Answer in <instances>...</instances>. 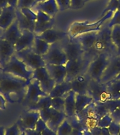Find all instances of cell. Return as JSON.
Here are the masks:
<instances>
[{"instance_id": "7a4b0ae2", "label": "cell", "mask_w": 120, "mask_h": 135, "mask_svg": "<svg viewBox=\"0 0 120 135\" xmlns=\"http://www.w3.org/2000/svg\"><path fill=\"white\" fill-rule=\"evenodd\" d=\"M101 53H107L112 56H117V49L112 40V28L107 26V22L98 31V38L93 50L85 56L93 59Z\"/></svg>"}, {"instance_id": "6f0895ef", "label": "cell", "mask_w": 120, "mask_h": 135, "mask_svg": "<svg viewBox=\"0 0 120 135\" xmlns=\"http://www.w3.org/2000/svg\"><path fill=\"white\" fill-rule=\"evenodd\" d=\"M114 80H120V73L119 74V75L116 77L115 79H114Z\"/></svg>"}, {"instance_id": "f546056e", "label": "cell", "mask_w": 120, "mask_h": 135, "mask_svg": "<svg viewBox=\"0 0 120 135\" xmlns=\"http://www.w3.org/2000/svg\"><path fill=\"white\" fill-rule=\"evenodd\" d=\"M50 45L51 44H48V42H46V41H44L42 39L38 38L35 35V39L34 41L33 45L32 46V49L37 54L43 56L47 53L50 48Z\"/></svg>"}, {"instance_id": "83f0119b", "label": "cell", "mask_w": 120, "mask_h": 135, "mask_svg": "<svg viewBox=\"0 0 120 135\" xmlns=\"http://www.w3.org/2000/svg\"><path fill=\"white\" fill-rule=\"evenodd\" d=\"M72 90V86L70 82L65 81V82L56 84L54 87L48 94V96L51 98L53 97H65V96Z\"/></svg>"}, {"instance_id": "d6986e66", "label": "cell", "mask_w": 120, "mask_h": 135, "mask_svg": "<svg viewBox=\"0 0 120 135\" xmlns=\"http://www.w3.org/2000/svg\"><path fill=\"white\" fill-rule=\"evenodd\" d=\"M36 37L46 41L49 44H52L56 42H61L66 39L68 37V33L61 30L52 27L39 35H36Z\"/></svg>"}, {"instance_id": "f1b7e54d", "label": "cell", "mask_w": 120, "mask_h": 135, "mask_svg": "<svg viewBox=\"0 0 120 135\" xmlns=\"http://www.w3.org/2000/svg\"><path fill=\"white\" fill-rule=\"evenodd\" d=\"M93 102V99L90 96L87 94H78L75 95V115L79 114L81 111L88 106L90 103Z\"/></svg>"}, {"instance_id": "836d02e7", "label": "cell", "mask_w": 120, "mask_h": 135, "mask_svg": "<svg viewBox=\"0 0 120 135\" xmlns=\"http://www.w3.org/2000/svg\"><path fill=\"white\" fill-rule=\"evenodd\" d=\"M35 129L39 131L42 135H57V133L51 129L46 125V122H44L41 118H39V120H38Z\"/></svg>"}, {"instance_id": "d4e9b609", "label": "cell", "mask_w": 120, "mask_h": 135, "mask_svg": "<svg viewBox=\"0 0 120 135\" xmlns=\"http://www.w3.org/2000/svg\"><path fill=\"white\" fill-rule=\"evenodd\" d=\"M32 9L34 11H41L51 17H54L59 11L56 0H46L38 3Z\"/></svg>"}, {"instance_id": "8d00e7d4", "label": "cell", "mask_w": 120, "mask_h": 135, "mask_svg": "<svg viewBox=\"0 0 120 135\" xmlns=\"http://www.w3.org/2000/svg\"><path fill=\"white\" fill-rule=\"evenodd\" d=\"M113 120V118L111 115V114H105V115L102 116L99 118L98 123H97V126L101 127V128H103V127H107V128Z\"/></svg>"}, {"instance_id": "f6af8a7d", "label": "cell", "mask_w": 120, "mask_h": 135, "mask_svg": "<svg viewBox=\"0 0 120 135\" xmlns=\"http://www.w3.org/2000/svg\"><path fill=\"white\" fill-rule=\"evenodd\" d=\"M113 120L117 122H120V105L117 107L111 113Z\"/></svg>"}, {"instance_id": "11a10c76", "label": "cell", "mask_w": 120, "mask_h": 135, "mask_svg": "<svg viewBox=\"0 0 120 135\" xmlns=\"http://www.w3.org/2000/svg\"><path fill=\"white\" fill-rule=\"evenodd\" d=\"M44 1H46V0H35V5L38 3H40V2H44ZM34 5V6H35Z\"/></svg>"}, {"instance_id": "d6a6232c", "label": "cell", "mask_w": 120, "mask_h": 135, "mask_svg": "<svg viewBox=\"0 0 120 135\" xmlns=\"http://www.w3.org/2000/svg\"><path fill=\"white\" fill-rule=\"evenodd\" d=\"M112 40L117 49V56H120V25L112 27Z\"/></svg>"}, {"instance_id": "9f6ffc18", "label": "cell", "mask_w": 120, "mask_h": 135, "mask_svg": "<svg viewBox=\"0 0 120 135\" xmlns=\"http://www.w3.org/2000/svg\"><path fill=\"white\" fill-rule=\"evenodd\" d=\"M2 8H0V14H1V13H2ZM3 32H4L2 31V30H0V37H1V36L2 35V34H3Z\"/></svg>"}, {"instance_id": "1f68e13d", "label": "cell", "mask_w": 120, "mask_h": 135, "mask_svg": "<svg viewBox=\"0 0 120 135\" xmlns=\"http://www.w3.org/2000/svg\"><path fill=\"white\" fill-rule=\"evenodd\" d=\"M51 107V97L48 95L42 97L36 103L29 105V108L27 110H38Z\"/></svg>"}, {"instance_id": "484cf974", "label": "cell", "mask_w": 120, "mask_h": 135, "mask_svg": "<svg viewBox=\"0 0 120 135\" xmlns=\"http://www.w3.org/2000/svg\"><path fill=\"white\" fill-rule=\"evenodd\" d=\"M75 95L73 91H69L65 96V112L67 118H70L75 115Z\"/></svg>"}, {"instance_id": "7c38bea8", "label": "cell", "mask_w": 120, "mask_h": 135, "mask_svg": "<svg viewBox=\"0 0 120 135\" xmlns=\"http://www.w3.org/2000/svg\"><path fill=\"white\" fill-rule=\"evenodd\" d=\"M32 78L37 80L42 91L47 94L51 92V91L56 85V82L50 76L46 66L34 70L33 75Z\"/></svg>"}, {"instance_id": "6da1fadb", "label": "cell", "mask_w": 120, "mask_h": 135, "mask_svg": "<svg viewBox=\"0 0 120 135\" xmlns=\"http://www.w3.org/2000/svg\"><path fill=\"white\" fill-rule=\"evenodd\" d=\"M0 70V94L7 102L20 103L24 100L29 81Z\"/></svg>"}, {"instance_id": "5bb4252c", "label": "cell", "mask_w": 120, "mask_h": 135, "mask_svg": "<svg viewBox=\"0 0 120 135\" xmlns=\"http://www.w3.org/2000/svg\"><path fill=\"white\" fill-rule=\"evenodd\" d=\"M47 95L48 94L42 91L37 80L32 78L27 86V91L24 100L29 103V105H30L36 103L42 97Z\"/></svg>"}, {"instance_id": "2e32d148", "label": "cell", "mask_w": 120, "mask_h": 135, "mask_svg": "<svg viewBox=\"0 0 120 135\" xmlns=\"http://www.w3.org/2000/svg\"><path fill=\"white\" fill-rule=\"evenodd\" d=\"M120 73V56H114L110 59L107 68L103 73L101 78V83L107 82L115 79L117 76Z\"/></svg>"}, {"instance_id": "ba28073f", "label": "cell", "mask_w": 120, "mask_h": 135, "mask_svg": "<svg viewBox=\"0 0 120 135\" xmlns=\"http://www.w3.org/2000/svg\"><path fill=\"white\" fill-rule=\"evenodd\" d=\"M87 95L93 99V102H105L111 100L110 95L105 83L97 82L91 79L87 91Z\"/></svg>"}, {"instance_id": "94428289", "label": "cell", "mask_w": 120, "mask_h": 135, "mask_svg": "<svg viewBox=\"0 0 120 135\" xmlns=\"http://www.w3.org/2000/svg\"><path fill=\"white\" fill-rule=\"evenodd\" d=\"M119 135H120V131H119Z\"/></svg>"}, {"instance_id": "277c9868", "label": "cell", "mask_w": 120, "mask_h": 135, "mask_svg": "<svg viewBox=\"0 0 120 135\" xmlns=\"http://www.w3.org/2000/svg\"><path fill=\"white\" fill-rule=\"evenodd\" d=\"M1 71L24 80H29L32 78L34 70L28 67L14 54L1 68Z\"/></svg>"}, {"instance_id": "ee69618b", "label": "cell", "mask_w": 120, "mask_h": 135, "mask_svg": "<svg viewBox=\"0 0 120 135\" xmlns=\"http://www.w3.org/2000/svg\"><path fill=\"white\" fill-rule=\"evenodd\" d=\"M84 0H71V8L73 9L82 8L84 5Z\"/></svg>"}, {"instance_id": "7dc6e473", "label": "cell", "mask_w": 120, "mask_h": 135, "mask_svg": "<svg viewBox=\"0 0 120 135\" xmlns=\"http://www.w3.org/2000/svg\"><path fill=\"white\" fill-rule=\"evenodd\" d=\"M6 102L7 101L4 98V96L0 94V109L6 110Z\"/></svg>"}, {"instance_id": "f35d334b", "label": "cell", "mask_w": 120, "mask_h": 135, "mask_svg": "<svg viewBox=\"0 0 120 135\" xmlns=\"http://www.w3.org/2000/svg\"><path fill=\"white\" fill-rule=\"evenodd\" d=\"M55 109L53 108L52 107L47 108H44V109L40 110L39 114H40V118L42 119L44 122H47L48 120L50 119V118L52 115V114L53 113Z\"/></svg>"}, {"instance_id": "816d5d0a", "label": "cell", "mask_w": 120, "mask_h": 135, "mask_svg": "<svg viewBox=\"0 0 120 135\" xmlns=\"http://www.w3.org/2000/svg\"><path fill=\"white\" fill-rule=\"evenodd\" d=\"M101 131H102V134L101 135H111V134L109 133V130L107 127H103L101 128Z\"/></svg>"}, {"instance_id": "e575fe53", "label": "cell", "mask_w": 120, "mask_h": 135, "mask_svg": "<svg viewBox=\"0 0 120 135\" xmlns=\"http://www.w3.org/2000/svg\"><path fill=\"white\" fill-rule=\"evenodd\" d=\"M72 132V127L66 118L61 124L57 129V135H71Z\"/></svg>"}, {"instance_id": "f907efd6", "label": "cell", "mask_w": 120, "mask_h": 135, "mask_svg": "<svg viewBox=\"0 0 120 135\" xmlns=\"http://www.w3.org/2000/svg\"><path fill=\"white\" fill-rule=\"evenodd\" d=\"M8 1V5L12 7H14V8H16L17 3H18V0H7Z\"/></svg>"}, {"instance_id": "8992f818", "label": "cell", "mask_w": 120, "mask_h": 135, "mask_svg": "<svg viewBox=\"0 0 120 135\" xmlns=\"http://www.w3.org/2000/svg\"><path fill=\"white\" fill-rule=\"evenodd\" d=\"M92 59L91 58L84 56V57L79 59L68 60L65 64L66 71H67V76L65 81L70 82L79 74L86 73L88 65Z\"/></svg>"}, {"instance_id": "e0dca14e", "label": "cell", "mask_w": 120, "mask_h": 135, "mask_svg": "<svg viewBox=\"0 0 120 135\" xmlns=\"http://www.w3.org/2000/svg\"><path fill=\"white\" fill-rule=\"evenodd\" d=\"M98 31H94L81 34L72 38H74L81 44V46L85 51V55H87L93 50L94 47L98 38Z\"/></svg>"}, {"instance_id": "cb8c5ba5", "label": "cell", "mask_w": 120, "mask_h": 135, "mask_svg": "<svg viewBox=\"0 0 120 135\" xmlns=\"http://www.w3.org/2000/svg\"><path fill=\"white\" fill-rule=\"evenodd\" d=\"M21 35H22V30L19 27L18 22L16 19L14 22L6 30H4L0 37L7 40L8 42L15 45Z\"/></svg>"}, {"instance_id": "52a82bcc", "label": "cell", "mask_w": 120, "mask_h": 135, "mask_svg": "<svg viewBox=\"0 0 120 135\" xmlns=\"http://www.w3.org/2000/svg\"><path fill=\"white\" fill-rule=\"evenodd\" d=\"M46 64L65 65L68 61L67 57L60 42L50 45V48L46 54L43 56Z\"/></svg>"}, {"instance_id": "9a60e30c", "label": "cell", "mask_w": 120, "mask_h": 135, "mask_svg": "<svg viewBox=\"0 0 120 135\" xmlns=\"http://www.w3.org/2000/svg\"><path fill=\"white\" fill-rule=\"evenodd\" d=\"M35 12L37 19L34 30V33L35 35H39L47 30L53 27L55 23L53 17L50 16L41 11H35Z\"/></svg>"}, {"instance_id": "7bdbcfd3", "label": "cell", "mask_w": 120, "mask_h": 135, "mask_svg": "<svg viewBox=\"0 0 120 135\" xmlns=\"http://www.w3.org/2000/svg\"><path fill=\"white\" fill-rule=\"evenodd\" d=\"M107 129L111 135H119L120 131V122H117L113 120Z\"/></svg>"}, {"instance_id": "8fae6325", "label": "cell", "mask_w": 120, "mask_h": 135, "mask_svg": "<svg viewBox=\"0 0 120 135\" xmlns=\"http://www.w3.org/2000/svg\"><path fill=\"white\" fill-rule=\"evenodd\" d=\"M60 43L68 60L79 59L85 56V51L82 46L74 38L69 37L68 36Z\"/></svg>"}, {"instance_id": "30bf717a", "label": "cell", "mask_w": 120, "mask_h": 135, "mask_svg": "<svg viewBox=\"0 0 120 135\" xmlns=\"http://www.w3.org/2000/svg\"><path fill=\"white\" fill-rule=\"evenodd\" d=\"M15 54L32 70H35L41 67H45L46 65L43 57L34 52L32 48L16 51L15 52Z\"/></svg>"}, {"instance_id": "b9f144b4", "label": "cell", "mask_w": 120, "mask_h": 135, "mask_svg": "<svg viewBox=\"0 0 120 135\" xmlns=\"http://www.w3.org/2000/svg\"><path fill=\"white\" fill-rule=\"evenodd\" d=\"M56 2L60 11L71 8V0H56Z\"/></svg>"}, {"instance_id": "603a6c76", "label": "cell", "mask_w": 120, "mask_h": 135, "mask_svg": "<svg viewBox=\"0 0 120 135\" xmlns=\"http://www.w3.org/2000/svg\"><path fill=\"white\" fill-rule=\"evenodd\" d=\"M46 68L51 77L56 82V84H60L65 82L67 76L65 65L46 64Z\"/></svg>"}, {"instance_id": "db71d44e", "label": "cell", "mask_w": 120, "mask_h": 135, "mask_svg": "<svg viewBox=\"0 0 120 135\" xmlns=\"http://www.w3.org/2000/svg\"><path fill=\"white\" fill-rule=\"evenodd\" d=\"M82 135H92L91 132V131L89 129H86V130H84V133H83V134Z\"/></svg>"}, {"instance_id": "4316f807", "label": "cell", "mask_w": 120, "mask_h": 135, "mask_svg": "<svg viewBox=\"0 0 120 135\" xmlns=\"http://www.w3.org/2000/svg\"><path fill=\"white\" fill-rule=\"evenodd\" d=\"M66 118H67V116L65 115V112L58 111V110H55L50 119L46 124L51 129L56 132L58 127Z\"/></svg>"}, {"instance_id": "ffe728a7", "label": "cell", "mask_w": 120, "mask_h": 135, "mask_svg": "<svg viewBox=\"0 0 120 135\" xmlns=\"http://www.w3.org/2000/svg\"><path fill=\"white\" fill-rule=\"evenodd\" d=\"M16 19V8L8 6L3 8L0 14V30H6Z\"/></svg>"}, {"instance_id": "44dd1931", "label": "cell", "mask_w": 120, "mask_h": 135, "mask_svg": "<svg viewBox=\"0 0 120 135\" xmlns=\"http://www.w3.org/2000/svg\"><path fill=\"white\" fill-rule=\"evenodd\" d=\"M34 39L35 34L33 32L27 30H22V35L14 45L16 52L26 49L32 48Z\"/></svg>"}, {"instance_id": "7402d4cb", "label": "cell", "mask_w": 120, "mask_h": 135, "mask_svg": "<svg viewBox=\"0 0 120 135\" xmlns=\"http://www.w3.org/2000/svg\"><path fill=\"white\" fill-rule=\"evenodd\" d=\"M15 46L7 40L0 37V66L2 68L5 63L14 54Z\"/></svg>"}, {"instance_id": "d590c367", "label": "cell", "mask_w": 120, "mask_h": 135, "mask_svg": "<svg viewBox=\"0 0 120 135\" xmlns=\"http://www.w3.org/2000/svg\"><path fill=\"white\" fill-rule=\"evenodd\" d=\"M51 107L58 111L64 112L65 109V98L53 97L51 98Z\"/></svg>"}, {"instance_id": "ac0fdd59", "label": "cell", "mask_w": 120, "mask_h": 135, "mask_svg": "<svg viewBox=\"0 0 120 135\" xmlns=\"http://www.w3.org/2000/svg\"><path fill=\"white\" fill-rule=\"evenodd\" d=\"M91 78L86 73H83L70 81L72 90L78 94H87V91Z\"/></svg>"}, {"instance_id": "74e56055", "label": "cell", "mask_w": 120, "mask_h": 135, "mask_svg": "<svg viewBox=\"0 0 120 135\" xmlns=\"http://www.w3.org/2000/svg\"><path fill=\"white\" fill-rule=\"evenodd\" d=\"M107 25L110 28L114 25H120V9H117L114 12L111 18L107 22Z\"/></svg>"}, {"instance_id": "680465c9", "label": "cell", "mask_w": 120, "mask_h": 135, "mask_svg": "<svg viewBox=\"0 0 120 135\" xmlns=\"http://www.w3.org/2000/svg\"><path fill=\"white\" fill-rule=\"evenodd\" d=\"M84 3L86 4V3H87V2H91V1H93V0H84Z\"/></svg>"}, {"instance_id": "9c48e42d", "label": "cell", "mask_w": 120, "mask_h": 135, "mask_svg": "<svg viewBox=\"0 0 120 135\" xmlns=\"http://www.w3.org/2000/svg\"><path fill=\"white\" fill-rule=\"evenodd\" d=\"M37 14L32 8H16V20L18 22L19 27L21 30H27L34 32Z\"/></svg>"}, {"instance_id": "c3c4849f", "label": "cell", "mask_w": 120, "mask_h": 135, "mask_svg": "<svg viewBox=\"0 0 120 135\" xmlns=\"http://www.w3.org/2000/svg\"><path fill=\"white\" fill-rule=\"evenodd\" d=\"M25 135H42L39 131L34 129H26L24 131Z\"/></svg>"}, {"instance_id": "681fc988", "label": "cell", "mask_w": 120, "mask_h": 135, "mask_svg": "<svg viewBox=\"0 0 120 135\" xmlns=\"http://www.w3.org/2000/svg\"><path fill=\"white\" fill-rule=\"evenodd\" d=\"M8 6H9V5H8V1L7 0H0V8H5V7Z\"/></svg>"}, {"instance_id": "3957f363", "label": "cell", "mask_w": 120, "mask_h": 135, "mask_svg": "<svg viewBox=\"0 0 120 135\" xmlns=\"http://www.w3.org/2000/svg\"><path fill=\"white\" fill-rule=\"evenodd\" d=\"M114 11H109L104 16L101 17L98 21L92 23L88 22H74L69 26L68 30V36L70 37H74L81 34L87 33L91 32L99 31L107 21L111 18Z\"/></svg>"}, {"instance_id": "4dcf8cb0", "label": "cell", "mask_w": 120, "mask_h": 135, "mask_svg": "<svg viewBox=\"0 0 120 135\" xmlns=\"http://www.w3.org/2000/svg\"><path fill=\"white\" fill-rule=\"evenodd\" d=\"M111 100H120V80H113L105 83Z\"/></svg>"}, {"instance_id": "91938a15", "label": "cell", "mask_w": 120, "mask_h": 135, "mask_svg": "<svg viewBox=\"0 0 120 135\" xmlns=\"http://www.w3.org/2000/svg\"><path fill=\"white\" fill-rule=\"evenodd\" d=\"M20 135H25V132H23L21 133Z\"/></svg>"}, {"instance_id": "bcb514c9", "label": "cell", "mask_w": 120, "mask_h": 135, "mask_svg": "<svg viewBox=\"0 0 120 135\" xmlns=\"http://www.w3.org/2000/svg\"><path fill=\"white\" fill-rule=\"evenodd\" d=\"M92 135H101L102 134V131L101 128L98 126H94L89 129Z\"/></svg>"}, {"instance_id": "4fadbf2b", "label": "cell", "mask_w": 120, "mask_h": 135, "mask_svg": "<svg viewBox=\"0 0 120 135\" xmlns=\"http://www.w3.org/2000/svg\"><path fill=\"white\" fill-rule=\"evenodd\" d=\"M39 118V111L27 110L22 113L16 122L21 132H24L26 129H34Z\"/></svg>"}, {"instance_id": "f5cc1de1", "label": "cell", "mask_w": 120, "mask_h": 135, "mask_svg": "<svg viewBox=\"0 0 120 135\" xmlns=\"http://www.w3.org/2000/svg\"><path fill=\"white\" fill-rule=\"evenodd\" d=\"M5 129L3 126H0V135H5Z\"/></svg>"}, {"instance_id": "60d3db41", "label": "cell", "mask_w": 120, "mask_h": 135, "mask_svg": "<svg viewBox=\"0 0 120 135\" xmlns=\"http://www.w3.org/2000/svg\"><path fill=\"white\" fill-rule=\"evenodd\" d=\"M22 132L17 122L5 129V135H20Z\"/></svg>"}, {"instance_id": "5b68a950", "label": "cell", "mask_w": 120, "mask_h": 135, "mask_svg": "<svg viewBox=\"0 0 120 135\" xmlns=\"http://www.w3.org/2000/svg\"><path fill=\"white\" fill-rule=\"evenodd\" d=\"M112 57V56L107 53H101L91 60L86 72L91 80L101 82Z\"/></svg>"}, {"instance_id": "ab89813d", "label": "cell", "mask_w": 120, "mask_h": 135, "mask_svg": "<svg viewBox=\"0 0 120 135\" xmlns=\"http://www.w3.org/2000/svg\"><path fill=\"white\" fill-rule=\"evenodd\" d=\"M35 5V0H18L17 3V9L28 8H32Z\"/></svg>"}]
</instances>
